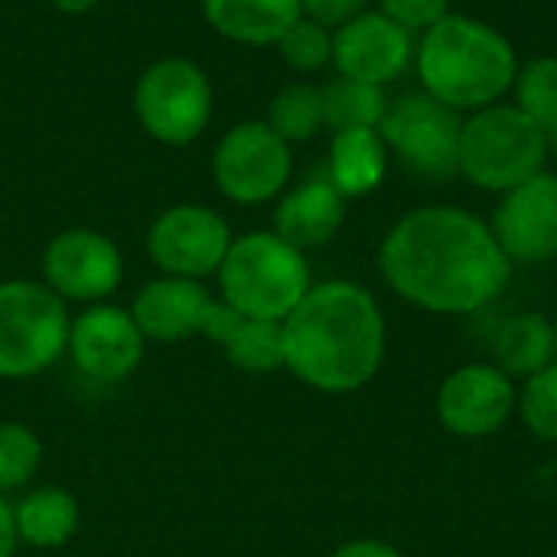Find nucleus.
<instances>
[{"label":"nucleus","instance_id":"obj_1","mask_svg":"<svg viewBox=\"0 0 557 557\" xmlns=\"http://www.w3.org/2000/svg\"><path fill=\"white\" fill-rule=\"evenodd\" d=\"M379 268L401 300L444 317L483 310L512 277L493 228L457 206H421L401 215L379 248Z\"/></svg>","mask_w":557,"mask_h":557},{"label":"nucleus","instance_id":"obj_2","mask_svg":"<svg viewBox=\"0 0 557 557\" xmlns=\"http://www.w3.org/2000/svg\"><path fill=\"white\" fill-rule=\"evenodd\" d=\"M382 359L385 317L352 281L313 284L284 320V369L317 392H356L379 375Z\"/></svg>","mask_w":557,"mask_h":557},{"label":"nucleus","instance_id":"obj_3","mask_svg":"<svg viewBox=\"0 0 557 557\" xmlns=\"http://www.w3.org/2000/svg\"><path fill=\"white\" fill-rule=\"evenodd\" d=\"M418 75L424 91L457 114L483 111L509 95L519 75V59L496 26L447 13L421 36Z\"/></svg>","mask_w":557,"mask_h":557},{"label":"nucleus","instance_id":"obj_4","mask_svg":"<svg viewBox=\"0 0 557 557\" xmlns=\"http://www.w3.org/2000/svg\"><path fill=\"white\" fill-rule=\"evenodd\" d=\"M310 287L307 255L274 228L238 235L219 268L222 300L248 320L284 323Z\"/></svg>","mask_w":557,"mask_h":557},{"label":"nucleus","instance_id":"obj_5","mask_svg":"<svg viewBox=\"0 0 557 557\" xmlns=\"http://www.w3.org/2000/svg\"><path fill=\"white\" fill-rule=\"evenodd\" d=\"M548 134L516 104L473 111L460 127L457 173L490 193H509L545 170Z\"/></svg>","mask_w":557,"mask_h":557},{"label":"nucleus","instance_id":"obj_6","mask_svg":"<svg viewBox=\"0 0 557 557\" xmlns=\"http://www.w3.org/2000/svg\"><path fill=\"white\" fill-rule=\"evenodd\" d=\"M69 326L65 300L42 281H0V379H33L59 362Z\"/></svg>","mask_w":557,"mask_h":557},{"label":"nucleus","instance_id":"obj_7","mask_svg":"<svg viewBox=\"0 0 557 557\" xmlns=\"http://www.w3.org/2000/svg\"><path fill=\"white\" fill-rule=\"evenodd\" d=\"M215 95L209 75L193 59H160L134 85V114L147 137L166 147L199 140L212 121Z\"/></svg>","mask_w":557,"mask_h":557},{"label":"nucleus","instance_id":"obj_8","mask_svg":"<svg viewBox=\"0 0 557 557\" xmlns=\"http://www.w3.org/2000/svg\"><path fill=\"white\" fill-rule=\"evenodd\" d=\"M294 173V153L268 121H242L228 127L212 150V176L219 193L235 206H261L281 199Z\"/></svg>","mask_w":557,"mask_h":557},{"label":"nucleus","instance_id":"obj_9","mask_svg":"<svg viewBox=\"0 0 557 557\" xmlns=\"http://www.w3.org/2000/svg\"><path fill=\"white\" fill-rule=\"evenodd\" d=\"M131 317L140 326L144 339L153 343H183L193 336H209L222 346L242 313H235L225 300H215L202 281L160 274L137 290Z\"/></svg>","mask_w":557,"mask_h":557},{"label":"nucleus","instance_id":"obj_10","mask_svg":"<svg viewBox=\"0 0 557 557\" xmlns=\"http://www.w3.org/2000/svg\"><path fill=\"white\" fill-rule=\"evenodd\" d=\"M460 127L463 121L454 108L441 104L428 91H418L388 104L379 124V137L408 170L428 180H447L457 173Z\"/></svg>","mask_w":557,"mask_h":557},{"label":"nucleus","instance_id":"obj_11","mask_svg":"<svg viewBox=\"0 0 557 557\" xmlns=\"http://www.w3.org/2000/svg\"><path fill=\"white\" fill-rule=\"evenodd\" d=\"M232 242L235 235L222 212L199 202H180L153 219L147 255L160 274L206 281L209 274H219Z\"/></svg>","mask_w":557,"mask_h":557},{"label":"nucleus","instance_id":"obj_12","mask_svg":"<svg viewBox=\"0 0 557 557\" xmlns=\"http://www.w3.org/2000/svg\"><path fill=\"white\" fill-rule=\"evenodd\" d=\"M124 258L95 228H65L42 251V284L72 304H104L121 287Z\"/></svg>","mask_w":557,"mask_h":557},{"label":"nucleus","instance_id":"obj_13","mask_svg":"<svg viewBox=\"0 0 557 557\" xmlns=\"http://www.w3.org/2000/svg\"><path fill=\"white\" fill-rule=\"evenodd\" d=\"M144 333L134 323L131 310L114 304H91L85 307L69 326L65 352L95 382L114 385L137 372L144 359Z\"/></svg>","mask_w":557,"mask_h":557},{"label":"nucleus","instance_id":"obj_14","mask_svg":"<svg viewBox=\"0 0 557 557\" xmlns=\"http://www.w3.org/2000/svg\"><path fill=\"white\" fill-rule=\"evenodd\" d=\"M493 235L509 261L542 264L557 255V176L542 170L503 193L493 212Z\"/></svg>","mask_w":557,"mask_h":557},{"label":"nucleus","instance_id":"obj_15","mask_svg":"<svg viewBox=\"0 0 557 557\" xmlns=\"http://www.w3.org/2000/svg\"><path fill=\"white\" fill-rule=\"evenodd\" d=\"M516 401V385L503 369L473 362L444 379L437 392V418L457 437H490L506 428Z\"/></svg>","mask_w":557,"mask_h":557},{"label":"nucleus","instance_id":"obj_16","mask_svg":"<svg viewBox=\"0 0 557 557\" xmlns=\"http://www.w3.org/2000/svg\"><path fill=\"white\" fill-rule=\"evenodd\" d=\"M414 55L411 33L401 29L395 20L379 13H359L339 29H333V65L339 75L369 82V85H388L395 82Z\"/></svg>","mask_w":557,"mask_h":557},{"label":"nucleus","instance_id":"obj_17","mask_svg":"<svg viewBox=\"0 0 557 557\" xmlns=\"http://www.w3.org/2000/svg\"><path fill=\"white\" fill-rule=\"evenodd\" d=\"M343 219H346V196L326 176H313L281 193L274 209V232L294 248L310 251L333 242Z\"/></svg>","mask_w":557,"mask_h":557},{"label":"nucleus","instance_id":"obj_18","mask_svg":"<svg viewBox=\"0 0 557 557\" xmlns=\"http://www.w3.org/2000/svg\"><path fill=\"white\" fill-rule=\"evenodd\" d=\"M206 23L242 46H277L304 16L300 0H199Z\"/></svg>","mask_w":557,"mask_h":557},{"label":"nucleus","instance_id":"obj_19","mask_svg":"<svg viewBox=\"0 0 557 557\" xmlns=\"http://www.w3.org/2000/svg\"><path fill=\"white\" fill-rule=\"evenodd\" d=\"M385 166H388V147L379 137V131H369V127L333 131L326 180L346 199L372 193L385 180Z\"/></svg>","mask_w":557,"mask_h":557},{"label":"nucleus","instance_id":"obj_20","mask_svg":"<svg viewBox=\"0 0 557 557\" xmlns=\"http://www.w3.org/2000/svg\"><path fill=\"white\" fill-rule=\"evenodd\" d=\"M16 535L29 548H62L75 539L82 512L78 499L62 486H36L13 506Z\"/></svg>","mask_w":557,"mask_h":557},{"label":"nucleus","instance_id":"obj_21","mask_svg":"<svg viewBox=\"0 0 557 557\" xmlns=\"http://www.w3.org/2000/svg\"><path fill=\"white\" fill-rule=\"evenodd\" d=\"M496 369L509 379H532L555 362V323L542 313L509 317L493 339Z\"/></svg>","mask_w":557,"mask_h":557},{"label":"nucleus","instance_id":"obj_22","mask_svg":"<svg viewBox=\"0 0 557 557\" xmlns=\"http://www.w3.org/2000/svg\"><path fill=\"white\" fill-rule=\"evenodd\" d=\"M271 131L277 137H284L287 144H300V140H313L323 127H326V108H323V85H310V82H294L284 85L271 104H268V117Z\"/></svg>","mask_w":557,"mask_h":557},{"label":"nucleus","instance_id":"obj_23","mask_svg":"<svg viewBox=\"0 0 557 557\" xmlns=\"http://www.w3.org/2000/svg\"><path fill=\"white\" fill-rule=\"evenodd\" d=\"M323 108H326V127L333 131H352V127L379 131L388 111V98L382 85L339 75L330 85H323Z\"/></svg>","mask_w":557,"mask_h":557},{"label":"nucleus","instance_id":"obj_24","mask_svg":"<svg viewBox=\"0 0 557 557\" xmlns=\"http://www.w3.org/2000/svg\"><path fill=\"white\" fill-rule=\"evenodd\" d=\"M222 352L235 369L251 375H268L274 369H284V323L238 317L235 330L222 343Z\"/></svg>","mask_w":557,"mask_h":557},{"label":"nucleus","instance_id":"obj_25","mask_svg":"<svg viewBox=\"0 0 557 557\" xmlns=\"http://www.w3.org/2000/svg\"><path fill=\"white\" fill-rule=\"evenodd\" d=\"M516 108L525 111L545 134L557 124V59L539 55L516 75Z\"/></svg>","mask_w":557,"mask_h":557},{"label":"nucleus","instance_id":"obj_26","mask_svg":"<svg viewBox=\"0 0 557 557\" xmlns=\"http://www.w3.org/2000/svg\"><path fill=\"white\" fill-rule=\"evenodd\" d=\"M42 444L20 421H0V496L26 486L39 470Z\"/></svg>","mask_w":557,"mask_h":557},{"label":"nucleus","instance_id":"obj_27","mask_svg":"<svg viewBox=\"0 0 557 557\" xmlns=\"http://www.w3.org/2000/svg\"><path fill=\"white\" fill-rule=\"evenodd\" d=\"M516 411L539 441H557V362L525 379Z\"/></svg>","mask_w":557,"mask_h":557},{"label":"nucleus","instance_id":"obj_28","mask_svg":"<svg viewBox=\"0 0 557 557\" xmlns=\"http://www.w3.org/2000/svg\"><path fill=\"white\" fill-rule=\"evenodd\" d=\"M277 52L297 72H320L333 62V29L313 23L310 16H300L277 39Z\"/></svg>","mask_w":557,"mask_h":557},{"label":"nucleus","instance_id":"obj_29","mask_svg":"<svg viewBox=\"0 0 557 557\" xmlns=\"http://www.w3.org/2000/svg\"><path fill=\"white\" fill-rule=\"evenodd\" d=\"M382 13L408 33H428L450 13V0H379Z\"/></svg>","mask_w":557,"mask_h":557},{"label":"nucleus","instance_id":"obj_30","mask_svg":"<svg viewBox=\"0 0 557 557\" xmlns=\"http://www.w3.org/2000/svg\"><path fill=\"white\" fill-rule=\"evenodd\" d=\"M369 0H300L304 16H310L313 23L326 26V29H339L343 23H349L352 16L366 13Z\"/></svg>","mask_w":557,"mask_h":557},{"label":"nucleus","instance_id":"obj_31","mask_svg":"<svg viewBox=\"0 0 557 557\" xmlns=\"http://www.w3.org/2000/svg\"><path fill=\"white\" fill-rule=\"evenodd\" d=\"M330 557H401V552L392 548V545H385V542L362 539V542H349V545L336 548Z\"/></svg>","mask_w":557,"mask_h":557},{"label":"nucleus","instance_id":"obj_32","mask_svg":"<svg viewBox=\"0 0 557 557\" xmlns=\"http://www.w3.org/2000/svg\"><path fill=\"white\" fill-rule=\"evenodd\" d=\"M20 535H16V522H13V506L0 496V557L16 555Z\"/></svg>","mask_w":557,"mask_h":557},{"label":"nucleus","instance_id":"obj_33","mask_svg":"<svg viewBox=\"0 0 557 557\" xmlns=\"http://www.w3.org/2000/svg\"><path fill=\"white\" fill-rule=\"evenodd\" d=\"M55 10H62V13H88V10H95L101 0H49Z\"/></svg>","mask_w":557,"mask_h":557},{"label":"nucleus","instance_id":"obj_34","mask_svg":"<svg viewBox=\"0 0 557 557\" xmlns=\"http://www.w3.org/2000/svg\"><path fill=\"white\" fill-rule=\"evenodd\" d=\"M548 153H555L557 157V124L548 131Z\"/></svg>","mask_w":557,"mask_h":557},{"label":"nucleus","instance_id":"obj_35","mask_svg":"<svg viewBox=\"0 0 557 557\" xmlns=\"http://www.w3.org/2000/svg\"><path fill=\"white\" fill-rule=\"evenodd\" d=\"M555 323V359H557V320H552Z\"/></svg>","mask_w":557,"mask_h":557},{"label":"nucleus","instance_id":"obj_36","mask_svg":"<svg viewBox=\"0 0 557 557\" xmlns=\"http://www.w3.org/2000/svg\"><path fill=\"white\" fill-rule=\"evenodd\" d=\"M555 557H557V555H555Z\"/></svg>","mask_w":557,"mask_h":557}]
</instances>
